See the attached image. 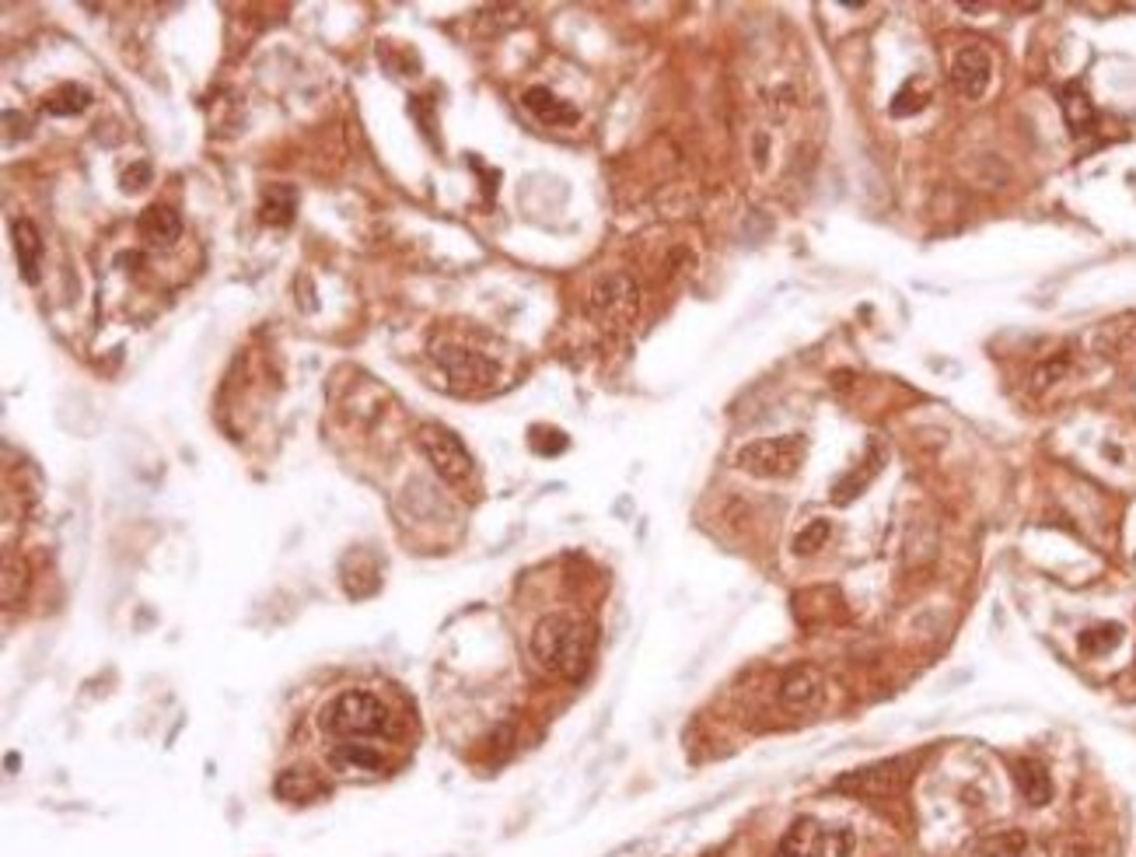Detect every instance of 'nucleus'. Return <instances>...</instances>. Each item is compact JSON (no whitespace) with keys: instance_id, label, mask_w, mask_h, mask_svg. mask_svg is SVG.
Instances as JSON below:
<instances>
[{"instance_id":"24","label":"nucleus","mask_w":1136,"mask_h":857,"mask_svg":"<svg viewBox=\"0 0 1136 857\" xmlns=\"http://www.w3.org/2000/svg\"><path fill=\"white\" fill-rule=\"evenodd\" d=\"M528 445H531V452H539V455H560V452H567L570 442H567V434L556 431V427H531Z\"/></svg>"},{"instance_id":"23","label":"nucleus","mask_w":1136,"mask_h":857,"mask_svg":"<svg viewBox=\"0 0 1136 857\" xmlns=\"http://www.w3.org/2000/svg\"><path fill=\"white\" fill-rule=\"evenodd\" d=\"M829 533H833V529H829V522H826V518H815V522H808V529H801V533H797V539H794V554H797V557L818 554V549L826 546Z\"/></svg>"},{"instance_id":"10","label":"nucleus","mask_w":1136,"mask_h":857,"mask_svg":"<svg viewBox=\"0 0 1136 857\" xmlns=\"http://www.w3.org/2000/svg\"><path fill=\"white\" fill-rule=\"evenodd\" d=\"M822 696H826V686H822V675L812 665H794L784 672V683H779V703L794 714H812L822 708Z\"/></svg>"},{"instance_id":"6","label":"nucleus","mask_w":1136,"mask_h":857,"mask_svg":"<svg viewBox=\"0 0 1136 857\" xmlns=\"http://www.w3.org/2000/svg\"><path fill=\"white\" fill-rule=\"evenodd\" d=\"M784 857H850L854 854V833L846 826H822L818 819H797L784 844Z\"/></svg>"},{"instance_id":"15","label":"nucleus","mask_w":1136,"mask_h":857,"mask_svg":"<svg viewBox=\"0 0 1136 857\" xmlns=\"http://www.w3.org/2000/svg\"><path fill=\"white\" fill-rule=\"evenodd\" d=\"M1060 105H1063V116H1066V126L1074 130L1077 137L1091 134V126H1095V105H1091L1087 92H1084V84L1081 81H1071L1060 92Z\"/></svg>"},{"instance_id":"1","label":"nucleus","mask_w":1136,"mask_h":857,"mask_svg":"<svg viewBox=\"0 0 1136 857\" xmlns=\"http://www.w3.org/2000/svg\"><path fill=\"white\" fill-rule=\"evenodd\" d=\"M595 623L585 617H570V612H552V617L539 620L536 633H531V654L536 662L567 679V683H581L591 669L595 658Z\"/></svg>"},{"instance_id":"2","label":"nucleus","mask_w":1136,"mask_h":857,"mask_svg":"<svg viewBox=\"0 0 1136 857\" xmlns=\"http://www.w3.org/2000/svg\"><path fill=\"white\" fill-rule=\"evenodd\" d=\"M322 729L340 739H399L403 724L395 721L389 703L368 690H343L322 708Z\"/></svg>"},{"instance_id":"22","label":"nucleus","mask_w":1136,"mask_h":857,"mask_svg":"<svg viewBox=\"0 0 1136 857\" xmlns=\"http://www.w3.org/2000/svg\"><path fill=\"white\" fill-rule=\"evenodd\" d=\"M295 207H298V196L291 186H270V193H266V200H262V217L270 225H291V217H295Z\"/></svg>"},{"instance_id":"18","label":"nucleus","mask_w":1136,"mask_h":857,"mask_svg":"<svg viewBox=\"0 0 1136 857\" xmlns=\"http://www.w3.org/2000/svg\"><path fill=\"white\" fill-rule=\"evenodd\" d=\"M972 857H1029V837L1021 829L990 833V837L975 840Z\"/></svg>"},{"instance_id":"16","label":"nucleus","mask_w":1136,"mask_h":857,"mask_svg":"<svg viewBox=\"0 0 1136 857\" xmlns=\"http://www.w3.org/2000/svg\"><path fill=\"white\" fill-rule=\"evenodd\" d=\"M11 235H14V256H18V270H21V277H25L29 283H39V252H42V241H39L35 225L21 217V221H14Z\"/></svg>"},{"instance_id":"7","label":"nucleus","mask_w":1136,"mask_h":857,"mask_svg":"<svg viewBox=\"0 0 1136 857\" xmlns=\"http://www.w3.org/2000/svg\"><path fill=\"white\" fill-rule=\"evenodd\" d=\"M434 361L444 368V375H448L452 389L458 392H483L497 382V364L476 354V350H465V347H437L434 350Z\"/></svg>"},{"instance_id":"13","label":"nucleus","mask_w":1136,"mask_h":857,"mask_svg":"<svg viewBox=\"0 0 1136 857\" xmlns=\"http://www.w3.org/2000/svg\"><path fill=\"white\" fill-rule=\"evenodd\" d=\"M525 109L528 113H536L546 126H574L577 123V109L564 99H556L549 87H528Z\"/></svg>"},{"instance_id":"4","label":"nucleus","mask_w":1136,"mask_h":857,"mask_svg":"<svg viewBox=\"0 0 1136 857\" xmlns=\"http://www.w3.org/2000/svg\"><path fill=\"white\" fill-rule=\"evenodd\" d=\"M920 756H896V760H878L871 766H860L836 781V791L857 798H892L902 795L909 787L912 774H917Z\"/></svg>"},{"instance_id":"3","label":"nucleus","mask_w":1136,"mask_h":857,"mask_svg":"<svg viewBox=\"0 0 1136 857\" xmlns=\"http://www.w3.org/2000/svg\"><path fill=\"white\" fill-rule=\"evenodd\" d=\"M808 455V442L801 434H784V437H763V442H752L745 448H739L734 463L739 469L760 476V479H787L801 469Z\"/></svg>"},{"instance_id":"20","label":"nucleus","mask_w":1136,"mask_h":857,"mask_svg":"<svg viewBox=\"0 0 1136 857\" xmlns=\"http://www.w3.org/2000/svg\"><path fill=\"white\" fill-rule=\"evenodd\" d=\"M1123 623H1098V627H1087L1084 633H1081V654H1087V658H1102V654H1108L1112 648H1119V641H1123Z\"/></svg>"},{"instance_id":"5","label":"nucleus","mask_w":1136,"mask_h":857,"mask_svg":"<svg viewBox=\"0 0 1136 857\" xmlns=\"http://www.w3.org/2000/svg\"><path fill=\"white\" fill-rule=\"evenodd\" d=\"M416 445L420 452L427 455V463L437 469V476L444 483H452V487H465V483L473 479L476 466H473V455L469 448L462 445V437L448 427H441V424H423L416 431Z\"/></svg>"},{"instance_id":"14","label":"nucleus","mask_w":1136,"mask_h":857,"mask_svg":"<svg viewBox=\"0 0 1136 857\" xmlns=\"http://www.w3.org/2000/svg\"><path fill=\"white\" fill-rule=\"evenodd\" d=\"M881 463H885V448L875 442V445H871V455L864 458L860 469L846 473V476L836 483V487H833V504H850V500H857V494H864L867 483H871V479L881 473Z\"/></svg>"},{"instance_id":"26","label":"nucleus","mask_w":1136,"mask_h":857,"mask_svg":"<svg viewBox=\"0 0 1136 857\" xmlns=\"http://www.w3.org/2000/svg\"><path fill=\"white\" fill-rule=\"evenodd\" d=\"M1063 857H1095V850H1091V847H1066V854Z\"/></svg>"},{"instance_id":"19","label":"nucleus","mask_w":1136,"mask_h":857,"mask_svg":"<svg viewBox=\"0 0 1136 857\" xmlns=\"http://www.w3.org/2000/svg\"><path fill=\"white\" fill-rule=\"evenodd\" d=\"M92 105V92L84 84H60L47 95V113L53 116H78Z\"/></svg>"},{"instance_id":"25","label":"nucleus","mask_w":1136,"mask_h":857,"mask_svg":"<svg viewBox=\"0 0 1136 857\" xmlns=\"http://www.w3.org/2000/svg\"><path fill=\"white\" fill-rule=\"evenodd\" d=\"M151 179V168L147 165H137V168H133V172H126V189H144V183Z\"/></svg>"},{"instance_id":"17","label":"nucleus","mask_w":1136,"mask_h":857,"mask_svg":"<svg viewBox=\"0 0 1136 857\" xmlns=\"http://www.w3.org/2000/svg\"><path fill=\"white\" fill-rule=\"evenodd\" d=\"M273 791H277V798H283V802H311V798L322 795L326 784L311 771H283L277 777Z\"/></svg>"},{"instance_id":"21","label":"nucleus","mask_w":1136,"mask_h":857,"mask_svg":"<svg viewBox=\"0 0 1136 857\" xmlns=\"http://www.w3.org/2000/svg\"><path fill=\"white\" fill-rule=\"evenodd\" d=\"M332 760H337V763L343 766V771H364V774L382 771V753L371 750V745L343 742V745H337V753H332Z\"/></svg>"},{"instance_id":"12","label":"nucleus","mask_w":1136,"mask_h":857,"mask_svg":"<svg viewBox=\"0 0 1136 857\" xmlns=\"http://www.w3.org/2000/svg\"><path fill=\"white\" fill-rule=\"evenodd\" d=\"M137 231H141L147 241H158V246H172V241H179V235H183V217L175 214L172 207H165V204H151V207L141 214Z\"/></svg>"},{"instance_id":"11","label":"nucleus","mask_w":1136,"mask_h":857,"mask_svg":"<svg viewBox=\"0 0 1136 857\" xmlns=\"http://www.w3.org/2000/svg\"><path fill=\"white\" fill-rule=\"evenodd\" d=\"M1011 771H1014V784L1021 791V798L1029 805L1039 808V805L1053 802V777H1050V771H1045V763L1024 756V760H1014Z\"/></svg>"},{"instance_id":"9","label":"nucleus","mask_w":1136,"mask_h":857,"mask_svg":"<svg viewBox=\"0 0 1136 857\" xmlns=\"http://www.w3.org/2000/svg\"><path fill=\"white\" fill-rule=\"evenodd\" d=\"M993 78V60L983 47H965L951 60V84L965 99H983Z\"/></svg>"},{"instance_id":"8","label":"nucleus","mask_w":1136,"mask_h":857,"mask_svg":"<svg viewBox=\"0 0 1136 857\" xmlns=\"http://www.w3.org/2000/svg\"><path fill=\"white\" fill-rule=\"evenodd\" d=\"M637 304H640L637 283L627 273H612L606 280H598L591 291V312L606 326H630L637 316Z\"/></svg>"}]
</instances>
